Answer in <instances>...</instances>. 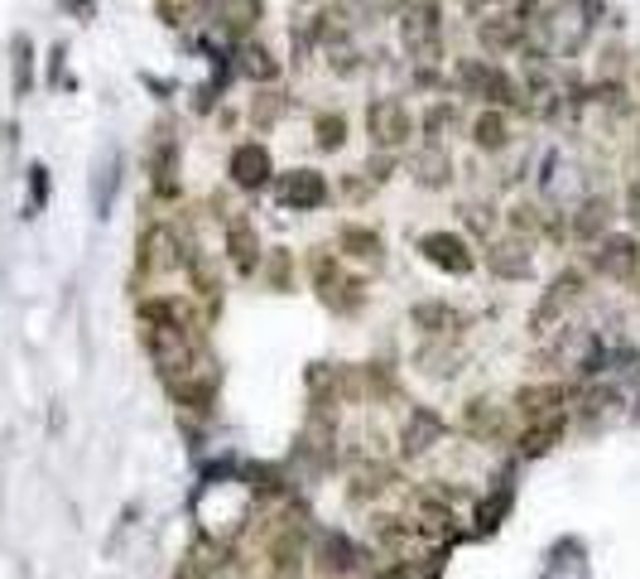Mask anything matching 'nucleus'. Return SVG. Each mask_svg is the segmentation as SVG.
Returning a JSON list of instances; mask_svg holds the SVG:
<instances>
[{
	"instance_id": "nucleus-1",
	"label": "nucleus",
	"mask_w": 640,
	"mask_h": 579,
	"mask_svg": "<svg viewBox=\"0 0 640 579\" xmlns=\"http://www.w3.org/2000/svg\"><path fill=\"white\" fill-rule=\"evenodd\" d=\"M458 87L468 92V97H477V102H491V107H515V102H520L515 77L505 69H497V63H487V59L458 63Z\"/></svg>"
},
{
	"instance_id": "nucleus-2",
	"label": "nucleus",
	"mask_w": 640,
	"mask_h": 579,
	"mask_svg": "<svg viewBox=\"0 0 640 579\" xmlns=\"http://www.w3.org/2000/svg\"><path fill=\"white\" fill-rule=\"evenodd\" d=\"M366 130L376 140V150H399L409 136H415V116L399 97H381L366 107Z\"/></svg>"
},
{
	"instance_id": "nucleus-3",
	"label": "nucleus",
	"mask_w": 640,
	"mask_h": 579,
	"mask_svg": "<svg viewBox=\"0 0 640 579\" xmlns=\"http://www.w3.org/2000/svg\"><path fill=\"white\" fill-rule=\"evenodd\" d=\"M399 30H405L409 59H424V63L438 59V49H444V24H438V6H434V0H424V6H409Z\"/></svg>"
},
{
	"instance_id": "nucleus-4",
	"label": "nucleus",
	"mask_w": 640,
	"mask_h": 579,
	"mask_svg": "<svg viewBox=\"0 0 640 579\" xmlns=\"http://www.w3.org/2000/svg\"><path fill=\"white\" fill-rule=\"evenodd\" d=\"M419 252H424V261H429V266L448 271V275H468L477 266L472 246L462 242L458 232H424L419 236Z\"/></svg>"
},
{
	"instance_id": "nucleus-5",
	"label": "nucleus",
	"mask_w": 640,
	"mask_h": 579,
	"mask_svg": "<svg viewBox=\"0 0 640 579\" xmlns=\"http://www.w3.org/2000/svg\"><path fill=\"white\" fill-rule=\"evenodd\" d=\"M409 175H415L419 189H448L452 179V155L444 140H424L415 155H409Z\"/></svg>"
},
{
	"instance_id": "nucleus-6",
	"label": "nucleus",
	"mask_w": 640,
	"mask_h": 579,
	"mask_svg": "<svg viewBox=\"0 0 640 579\" xmlns=\"http://www.w3.org/2000/svg\"><path fill=\"white\" fill-rule=\"evenodd\" d=\"M226 256L242 275H256L260 271V236H256V222L250 218H226Z\"/></svg>"
},
{
	"instance_id": "nucleus-7",
	"label": "nucleus",
	"mask_w": 640,
	"mask_h": 579,
	"mask_svg": "<svg viewBox=\"0 0 640 579\" xmlns=\"http://www.w3.org/2000/svg\"><path fill=\"white\" fill-rule=\"evenodd\" d=\"M593 266L602 275H611V281H631L640 271V242H631V236H602Z\"/></svg>"
},
{
	"instance_id": "nucleus-8",
	"label": "nucleus",
	"mask_w": 640,
	"mask_h": 579,
	"mask_svg": "<svg viewBox=\"0 0 640 579\" xmlns=\"http://www.w3.org/2000/svg\"><path fill=\"white\" fill-rule=\"evenodd\" d=\"M232 179H236V189H265L270 183V150L256 140H246V145H236L232 150Z\"/></svg>"
},
{
	"instance_id": "nucleus-9",
	"label": "nucleus",
	"mask_w": 640,
	"mask_h": 579,
	"mask_svg": "<svg viewBox=\"0 0 640 579\" xmlns=\"http://www.w3.org/2000/svg\"><path fill=\"white\" fill-rule=\"evenodd\" d=\"M279 199L289 208H323L328 203V179L318 175V169H295V175H285L279 183Z\"/></svg>"
},
{
	"instance_id": "nucleus-10",
	"label": "nucleus",
	"mask_w": 640,
	"mask_h": 579,
	"mask_svg": "<svg viewBox=\"0 0 640 579\" xmlns=\"http://www.w3.org/2000/svg\"><path fill=\"white\" fill-rule=\"evenodd\" d=\"M256 20H260V0H217V30L226 39H246L250 30H256Z\"/></svg>"
},
{
	"instance_id": "nucleus-11",
	"label": "nucleus",
	"mask_w": 640,
	"mask_h": 579,
	"mask_svg": "<svg viewBox=\"0 0 640 579\" xmlns=\"http://www.w3.org/2000/svg\"><path fill=\"white\" fill-rule=\"evenodd\" d=\"M472 145H477V150H487V155H501L505 145H511V122H505L501 107H487L472 122Z\"/></svg>"
},
{
	"instance_id": "nucleus-12",
	"label": "nucleus",
	"mask_w": 640,
	"mask_h": 579,
	"mask_svg": "<svg viewBox=\"0 0 640 579\" xmlns=\"http://www.w3.org/2000/svg\"><path fill=\"white\" fill-rule=\"evenodd\" d=\"M487 271L505 275V281H525V275H530V256L520 252V242H497V246H487Z\"/></svg>"
},
{
	"instance_id": "nucleus-13",
	"label": "nucleus",
	"mask_w": 640,
	"mask_h": 579,
	"mask_svg": "<svg viewBox=\"0 0 640 579\" xmlns=\"http://www.w3.org/2000/svg\"><path fill=\"white\" fill-rule=\"evenodd\" d=\"M611 222V199H588L578 208V218H573V236H583V242H602Z\"/></svg>"
},
{
	"instance_id": "nucleus-14",
	"label": "nucleus",
	"mask_w": 640,
	"mask_h": 579,
	"mask_svg": "<svg viewBox=\"0 0 640 579\" xmlns=\"http://www.w3.org/2000/svg\"><path fill=\"white\" fill-rule=\"evenodd\" d=\"M520 415L525 420H544V415H558V406H564V387H525L515 397Z\"/></svg>"
},
{
	"instance_id": "nucleus-15",
	"label": "nucleus",
	"mask_w": 640,
	"mask_h": 579,
	"mask_svg": "<svg viewBox=\"0 0 640 579\" xmlns=\"http://www.w3.org/2000/svg\"><path fill=\"white\" fill-rule=\"evenodd\" d=\"M468 430L477 440H501L505 434V411L491 401H468Z\"/></svg>"
},
{
	"instance_id": "nucleus-16",
	"label": "nucleus",
	"mask_w": 640,
	"mask_h": 579,
	"mask_svg": "<svg viewBox=\"0 0 640 579\" xmlns=\"http://www.w3.org/2000/svg\"><path fill=\"white\" fill-rule=\"evenodd\" d=\"M338 242H342V252L352 256V261H381V252H385L381 236H376V232H366V228H356V222L338 232Z\"/></svg>"
},
{
	"instance_id": "nucleus-17",
	"label": "nucleus",
	"mask_w": 640,
	"mask_h": 579,
	"mask_svg": "<svg viewBox=\"0 0 640 579\" xmlns=\"http://www.w3.org/2000/svg\"><path fill=\"white\" fill-rule=\"evenodd\" d=\"M558 434H564V411L544 415V420H530V430L520 434V450H525V454H544L558 440Z\"/></svg>"
},
{
	"instance_id": "nucleus-18",
	"label": "nucleus",
	"mask_w": 640,
	"mask_h": 579,
	"mask_svg": "<svg viewBox=\"0 0 640 579\" xmlns=\"http://www.w3.org/2000/svg\"><path fill=\"white\" fill-rule=\"evenodd\" d=\"M415 324L424 328V334H452L462 319H458L452 305H444V299H429V305H415Z\"/></svg>"
},
{
	"instance_id": "nucleus-19",
	"label": "nucleus",
	"mask_w": 640,
	"mask_h": 579,
	"mask_svg": "<svg viewBox=\"0 0 640 579\" xmlns=\"http://www.w3.org/2000/svg\"><path fill=\"white\" fill-rule=\"evenodd\" d=\"M438 430H444V425H438V415L415 411V415H409V425H405V450L409 454H424L438 440Z\"/></svg>"
},
{
	"instance_id": "nucleus-20",
	"label": "nucleus",
	"mask_w": 640,
	"mask_h": 579,
	"mask_svg": "<svg viewBox=\"0 0 640 579\" xmlns=\"http://www.w3.org/2000/svg\"><path fill=\"white\" fill-rule=\"evenodd\" d=\"M313 130H318V150H342L346 145V116H338V112H323L313 122Z\"/></svg>"
},
{
	"instance_id": "nucleus-21",
	"label": "nucleus",
	"mask_w": 640,
	"mask_h": 579,
	"mask_svg": "<svg viewBox=\"0 0 640 579\" xmlns=\"http://www.w3.org/2000/svg\"><path fill=\"white\" fill-rule=\"evenodd\" d=\"M242 69L250 73V77H275V63H270V49H265V44H246L242 49Z\"/></svg>"
},
{
	"instance_id": "nucleus-22",
	"label": "nucleus",
	"mask_w": 640,
	"mask_h": 579,
	"mask_svg": "<svg viewBox=\"0 0 640 579\" xmlns=\"http://www.w3.org/2000/svg\"><path fill=\"white\" fill-rule=\"evenodd\" d=\"M511 228L515 232H540V208L535 203H515L511 208Z\"/></svg>"
},
{
	"instance_id": "nucleus-23",
	"label": "nucleus",
	"mask_w": 640,
	"mask_h": 579,
	"mask_svg": "<svg viewBox=\"0 0 640 579\" xmlns=\"http://www.w3.org/2000/svg\"><path fill=\"white\" fill-rule=\"evenodd\" d=\"M279 116V92H260V102L250 107V122H260V126H270Z\"/></svg>"
},
{
	"instance_id": "nucleus-24",
	"label": "nucleus",
	"mask_w": 640,
	"mask_h": 579,
	"mask_svg": "<svg viewBox=\"0 0 640 579\" xmlns=\"http://www.w3.org/2000/svg\"><path fill=\"white\" fill-rule=\"evenodd\" d=\"M626 208H631V222L640 228V179L631 183V199H626Z\"/></svg>"
}]
</instances>
